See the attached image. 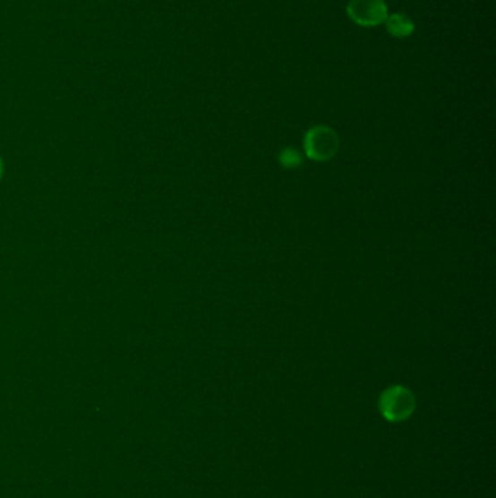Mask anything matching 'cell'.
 Instances as JSON below:
<instances>
[{
  "label": "cell",
  "mask_w": 496,
  "mask_h": 498,
  "mask_svg": "<svg viewBox=\"0 0 496 498\" xmlns=\"http://www.w3.org/2000/svg\"><path fill=\"white\" fill-rule=\"evenodd\" d=\"M279 162H281L284 167H297L302 164V155L295 149H284L281 155H279Z\"/></svg>",
  "instance_id": "obj_5"
},
{
  "label": "cell",
  "mask_w": 496,
  "mask_h": 498,
  "mask_svg": "<svg viewBox=\"0 0 496 498\" xmlns=\"http://www.w3.org/2000/svg\"><path fill=\"white\" fill-rule=\"evenodd\" d=\"M384 25H386V31L395 39H407L415 32V22L412 21L411 16L404 13H389Z\"/></svg>",
  "instance_id": "obj_4"
},
{
  "label": "cell",
  "mask_w": 496,
  "mask_h": 498,
  "mask_svg": "<svg viewBox=\"0 0 496 498\" xmlns=\"http://www.w3.org/2000/svg\"><path fill=\"white\" fill-rule=\"evenodd\" d=\"M4 174V164H2V159H0V176Z\"/></svg>",
  "instance_id": "obj_6"
},
{
  "label": "cell",
  "mask_w": 496,
  "mask_h": 498,
  "mask_svg": "<svg viewBox=\"0 0 496 498\" xmlns=\"http://www.w3.org/2000/svg\"><path fill=\"white\" fill-rule=\"evenodd\" d=\"M339 148V137L328 125H314L304 136V150L313 160H328L335 156Z\"/></svg>",
  "instance_id": "obj_3"
},
{
  "label": "cell",
  "mask_w": 496,
  "mask_h": 498,
  "mask_svg": "<svg viewBox=\"0 0 496 498\" xmlns=\"http://www.w3.org/2000/svg\"><path fill=\"white\" fill-rule=\"evenodd\" d=\"M381 411L386 420L393 423L406 420L415 411V397L405 386H392L381 393Z\"/></svg>",
  "instance_id": "obj_1"
},
{
  "label": "cell",
  "mask_w": 496,
  "mask_h": 498,
  "mask_svg": "<svg viewBox=\"0 0 496 498\" xmlns=\"http://www.w3.org/2000/svg\"><path fill=\"white\" fill-rule=\"evenodd\" d=\"M346 11L349 20L363 28L383 25L389 16L386 0H349Z\"/></svg>",
  "instance_id": "obj_2"
}]
</instances>
